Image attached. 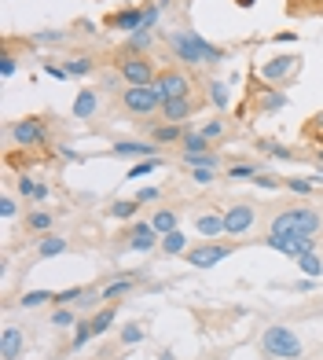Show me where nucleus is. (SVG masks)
<instances>
[{
    "instance_id": "nucleus-1",
    "label": "nucleus",
    "mask_w": 323,
    "mask_h": 360,
    "mask_svg": "<svg viewBox=\"0 0 323 360\" xmlns=\"http://www.w3.org/2000/svg\"><path fill=\"white\" fill-rule=\"evenodd\" d=\"M261 353H265V360H298L301 338L290 331V327L272 324V327H265V335H261Z\"/></svg>"
},
{
    "instance_id": "nucleus-2",
    "label": "nucleus",
    "mask_w": 323,
    "mask_h": 360,
    "mask_svg": "<svg viewBox=\"0 0 323 360\" xmlns=\"http://www.w3.org/2000/svg\"><path fill=\"white\" fill-rule=\"evenodd\" d=\"M122 107L133 114V118H151V114L162 111V96L155 85H125L122 89Z\"/></svg>"
},
{
    "instance_id": "nucleus-3",
    "label": "nucleus",
    "mask_w": 323,
    "mask_h": 360,
    "mask_svg": "<svg viewBox=\"0 0 323 360\" xmlns=\"http://www.w3.org/2000/svg\"><path fill=\"white\" fill-rule=\"evenodd\" d=\"M166 41H169V52H173L180 63L202 67V34H195V30H173Z\"/></svg>"
},
{
    "instance_id": "nucleus-4",
    "label": "nucleus",
    "mask_w": 323,
    "mask_h": 360,
    "mask_svg": "<svg viewBox=\"0 0 323 360\" xmlns=\"http://www.w3.org/2000/svg\"><path fill=\"white\" fill-rule=\"evenodd\" d=\"M8 136H12L19 147H45L48 144V125L41 118H19L12 129H8Z\"/></svg>"
},
{
    "instance_id": "nucleus-5",
    "label": "nucleus",
    "mask_w": 323,
    "mask_h": 360,
    "mask_svg": "<svg viewBox=\"0 0 323 360\" xmlns=\"http://www.w3.org/2000/svg\"><path fill=\"white\" fill-rule=\"evenodd\" d=\"M118 74L125 78V85H155V63H151L147 56H125L122 63H118Z\"/></svg>"
},
{
    "instance_id": "nucleus-6",
    "label": "nucleus",
    "mask_w": 323,
    "mask_h": 360,
    "mask_svg": "<svg viewBox=\"0 0 323 360\" xmlns=\"http://www.w3.org/2000/svg\"><path fill=\"white\" fill-rule=\"evenodd\" d=\"M232 250L228 243H202V247H191L184 258L195 265V269H213V265H221L224 258H232Z\"/></svg>"
},
{
    "instance_id": "nucleus-7",
    "label": "nucleus",
    "mask_w": 323,
    "mask_h": 360,
    "mask_svg": "<svg viewBox=\"0 0 323 360\" xmlns=\"http://www.w3.org/2000/svg\"><path fill=\"white\" fill-rule=\"evenodd\" d=\"M155 89H158L162 103H166V100H184L188 92H191V81L180 70H162L158 78H155Z\"/></svg>"
},
{
    "instance_id": "nucleus-8",
    "label": "nucleus",
    "mask_w": 323,
    "mask_h": 360,
    "mask_svg": "<svg viewBox=\"0 0 323 360\" xmlns=\"http://www.w3.org/2000/svg\"><path fill=\"white\" fill-rule=\"evenodd\" d=\"M254 221H257V210L250 203H239L224 214V232H228V236H243V232L254 228Z\"/></svg>"
},
{
    "instance_id": "nucleus-9",
    "label": "nucleus",
    "mask_w": 323,
    "mask_h": 360,
    "mask_svg": "<svg viewBox=\"0 0 323 360\" xmlns=\"http://www.w3.org/2000/svg\"><path fill=\"white\" fill-rule=\"evenodd\" d=\"M158 243H162V236L155 232L151 221H136L133 232H129V250H136V254H151Z\"/></svg>"
},
{
    "instance_id": "nucleus-10",
    "label": "nucleus",
    "mask_w": 323,
    "mask_h": 360,
    "mask_svg": "<svg viewBox=\"0 0 323 360\" xmlns=\"http://www.w3.org/2000/svg\"><path fill=\"white\" fill-rule=\"evenodd\" d=\"M287 221L294 225L298 232H305V236H316V232H323V214L320 210H309V206H294V210H283Z\"/></svg>"
},
{
    "instance_id": "nucleus-11",
    "label": "nucleus",
    "mask_w": 323,
    "mask_h": 360,
    "mask_svg": "<svg viewBox=\"0 0 323 360\" xmlns=\"http://www.w3.org/2000/svg\"><path fill=\"white\" fill-rule=\"evenodd\" d=\"M111 151H114L118 158H155L158 144H155V140H114Z\"/></svg>"
},
{
    "instance_id": "nucleus-12",
    "label": "nucleus",
    "mask_w": 323,
    "mask_h": 360,
    "mask_svg": "<svg viewBox=\"0 0 323 360\" xmlns=\"http://www.w3.org/2000/svg\"><path fill=\"white\" fill-rule=\"evenodd\" d=\"M298 56H276V59H268V63H261V78H268V81H283V78H290V74L298 70Z\"/></svg>"
},
{
    "instance_id": "nucleus-13",
    "label": "nucleus",
    "mask_w": 323,
    "mask_h": 360,
    "mask_svg": "<svg viewBox=\"0 0 323 360\" xmlns=\"http://www.w3.org/2000/svg\"><path fill=\"white\" fill-rule=\"evenodd\" d=\"M107 26L118 30V34H136V30L144 26V8H125V12L107 19Z\"/></svg>"
},
{
    "instance_id": "nucleus-14",
    "label": "nucleus",
    "mask_w": 323,
    "mask_h": 360,
    "mask_svg": "<svg viewBox=\"0 0 323 360\" xmlns=\"http://www.w3.org/2000/svg\"><path fill=\"white\" fill-rule=\"evenodd\" d=\"M191 111H195V103H191V96H184V100H166L162 103V122H173V125H184L188 118H191Z\"/></svg>"
},
{
    "instance_id": "nucleus-15",
    "label": "nucleus",
    "mask_w": 323,
    "mask_h": 360,
    "mask_svg": "<svg viewBox=\"0 0 323 360\" xmlns=\"http://www.w3.org/2000/svg\"><path fill=\"white\" fill-rule=\"evenodd\" d=\"M23 346H26L23 331L8 324V327H4V335H0V357H4V360H19V357H23Z\"/></svg>"
},
{
    "instance_id": "nucleus-16",
    "label": "nucleus",
    "mask_w": 323,
    "mask_h": 360,
    "mask_svg": "<svg viewBox=\"0 0 323 360\" xmlns=\"http://www.w3.org/2000/svg\"><path fill=\"white\" fill-rule=\"evenodd\" d=\"M96 111H100V92H96V89H81L78 100H74V118L89 122V118H96Z\"/></svg>"
},
{
    "instance_id": "nucleus-17",
    "label": "nucleus",
    "mask_w": 323,
    "mask_h": 360,
    "mask_svg": "<svg viewBox=\"0 0 323 360\" xmlns=\"http://www.w3.org/2000/svg\"><path fill=\"white\" fill-rule=\"evenodd\" d=\"M184 125H173V122H158L155 129H151V140H155L158 147L162 144H184Z\"/></svg>"
},
{
    "instance_id": "nucleus-18",
    "label": "nucleus",
    "mask_w": 323,
    "mask_h": 360,
    "mask_svg": "<svg viewBox=\"0 0 323 360\" xmlns=\"http://www.w3.org/2000/svg\"><path fill=\"white\" fill-rule=\"evenodd\" d=\"M151 48H155V34H151V30H136V34H129V41H125V56H147Z\"/></svg>"
},
{
    "instance_id": "nucleus-19",
    "label": "nucleus",
    "mask_w": 323,
    "mask_h": 360,
    "mask_svg": "<svg viewBox=\"0 0 323 360\" xmlns=\"http://www.w3.org/2000/svg\"><path fill=\"white\" fill-rule=\"evenodd\" d=\"M195 228H199L202 239H217L221 232H224V217H221V214H202V217L195 221Z\"/></svg>"
},
{
    "instance_id": "nucleus-20",
    "label": "nucleus",
    "mask_w": 323,
    "mask_h": 360,
    "mask_svg": "<svg viewBox=\"0 0 323 360\" xmlns=\"http://www.w3.org/2000/svg\"><path fill=\"white\" fill-rule=\"evenodd\" d=\"M180 158H184V166H191V169H199V166L217 169L221 166V158L213 155V151H180Z\"/></svg>"
},
{
    "instance_id": "nucleus-21",
    "label": "nucleus",
    "mask_w": 323,
    "mask_h": 360,
    "mask_svg": "<svg viewBox=\"0 0 323 360\" xmlns=\"http://www.w3.org/2000/svg\"><path fill=\"white\" fill-rule=\"evenodd\" d=\"M67 250H70V243L63 239V236H45V239L37 243L41 258H59V254H67Z\"/></svg>"
},
{
    "instance_id": "nucleus-22",
    "label": "nucleus",
    "mask_w": 323,
    "mask_h": 360,
    "mask_svg": "<svg viewBox=\"0 0 323 360\" xmlns=\"http://www.w3.org/2000/svg\"><path fill=\"white\" fill-rule=\"evenodd\" d=\"M162 250L169 254V258H173V254H188V239H184V232H166V236H162V243H158Z\"/></svg>"
},
{
    "instance_id": "nucleus-23",
    "label": "nucleus",
    "mask_w": 323,
    "mask_h": 360,
    "mask_svg": "<svg viewBox=\"0 0 323 360\" xmlns=\"http://www.w3.org/2000/svg\"><path fill=\"white\" fill-rule=\"evenodd\" d=\"M136 210H140L136 199H118V203L107 210V214H111L114 221H133V217H136Z\"/></svg>"
},
{
    "instance_id": "nucleus-24",
    "label": "nucleus",
    "mask_w": 323,
    "mask_h": 360,
    "mask_svg": "<svg viewBox=\"0 0 323 360\" xmlns=\"http://www.w3.org/2000/svg\"><path fill=\"white\" fill-rule=\"evenodd\" d=\"M283 107H287V92H279V89L261 92V111L265 114H276V111H283Z\"/></svg>"
},
{
    "instance_id": "nucleus-25",
    "label": "nucleus",
    "mask_w": 323,
    "mask_h": 360,
    "mask_svg": "<svg viewBox=\"0 0 323 360\" xmlns=\"http://www.w3.org/2000/svg\"><path fill=\"white\" fill-rule=\"evenodd\" d=\"M52 221H56V214H52V210H34V214H26V228H30V232H48Z\"/></svg>"
},
{
    "instance_id": "nucleus-26",
    "label": "nucleus",
    "mask_w": 323,
    "mask_h": 360,
    "mask_svg": "<svg viewBox=\"0 0 323 360\" xmlns=\"http://www.w3.org/2000/svg\"><path fill=\"white\" fill-rule=\"evenodd\" d=\"M151 225H155L158 236H166V232H177V214H173V210H155Z\"/></svg>"
},
{
    "instance_id": "nucleus-27",
    "label": "nucleus",
    "mask_w": 323,
    "mask_h": 360,
    "mask_svg": "<svg viewBox=\"0 0 323 360\" xmlns=\"http://www.w3.org/2000/svg\"><path fill=\"white\" fill-rule=\"evenodd\" d=\"M133 291V280H118V283H107V287L100 291V302L107 305H114V298H122V294Z\"/></svg>"
},
{
    "instance_id": "nucleus-28",
    "label": "nucleus",
    "mask_w": 323,
    "mask_h": 360,
    "mask_svg": "<svg viewBox=\"0 0 323 360\" xmlns=\"http://www.w3.org/2000/svg\"><path fill=\"white\" fill-rule=\"evenodd\" d=\"M48 302H56V294H52V291H26L23 298H19L23 309H41V305H48Z\"/></svg>"
},
{
    "instance_id": "nucleus-29",
    "label": "nucleus",
    "mask_w": 323,
    "mask_h": 360,
    "mask_svg": "<svg viewBox=\"0 0 323 360\" xmlns=\"http://www.w3.org/2000/svg\"><path fill=\"white\" fill-rule=\"evenodd\" d=\"M67 70H70V78H89V74H96V63L89 56H74L67 59Z\"/></svg>"
},
{
    "instance_id": "nucleus-30",
    "label": "nucleus",
    "mask_w": 323,
    "mask_h": 360,
    "mask_svg": "<svg viewBox=\"0 0 323 360\" xmlns=\"http://www.w3.org/2000/svg\"><path fill=\"white\" fill-rule=\"evenodd\" d=\"M210 103L217 111H224L232 103V96H228V81H210Z\"/></svg>"
},
{
    "instance_id": "nucleus-31",
    "label": "nucleus",
    "mask_w": 323,
    "mask_h": 360,
    "mask_svg": "<svg viewBox=\"0 0 323 360\" xmlns=\"http://www.w3.org/2000/svg\"><path fill=\"white\" fill-rule=\"evenodd\" d=\"M96 338V327H92V320H78V331H74V349H85Z\"/></svg>"
},
{
    "instance_id": "nucleus-32",
    "label": "nucleus",
    "mask_w": 323,
    "mask_h": 360,
    "mask_svg": "<svg viewBox=\"0 0 323 360\" xmlns=\"http://www.w3.org/2000/svg\"><path fill=\"white\" fill-rule=\"evenodd\" d=\"M92 327H96V335H107L114 327V305H103L100 313L92 316Z\"/></svg>"
},
{
    "instance_id": "nucleus-33",
    "label": "nucleus",
    "mask_w": 323,
    "mask_h": 360,
    "mask_svg": "<svg viewBox=\"0 0 323 360\" xmlns=\"http://www.w3.org/2000/svg\"><path fill=\"white\" fill-rule=\"evenodd\" d=\"M180 147H184V151H210V140L202 136V129H188Z\"/></svg>"
},
{
    "instance_id": "nucleus-34",
    "label": "nucleus",
    "mask_w": 323,
    "mask_h": 360,
    "mask_svg": "<svg viewBox=\"0 0 323 360\" xmlns=\"http://www.w3.org/2000/svg\"><path fill=\"white\" fill-rule=\"evenodd\" d=\"M298 269L305 272L309 280H316V276H323V261L316 258V254H305V258H298Z\"/></svg>"
},
{
    "instance_id": "nucleus-35",
    "label": "nucleus",
    "mask_w": 323,
    "mask_h": 360,
    "mask_svg": "<svg viewBox=\"0 0 323 360\" xmlns=\"http://www.w3.org/2000/svg\"><path fill=\"white\" fill-rule=\"evenodd\" d=\"M224 59H228V52L217 48V45H210V41L202 37V63H206V67H213V63H224Z\"/></svg>"
},
{
    "instance_id": "nucleus-36",
    "label": "nucleus",
    "mask_w": 323,
    "mask_h": 360,
    "mask_svg": "<svg viewBox=\"0 0 323 360\" xmlns=\"http://www.w3.org/2000/svg\"><path fill=\"white\" fill-rule=\"evenodd\" d=\"M144 338H147V327L144 324H125L122 327V342L125 346H136V342H144Z\"/></svg>"
},
{
    "instance_id": "nucleus-37",
    "label": "nucleus",
    "mask_w": 323,
    "mask_h": 360,
    "mask_svg": "<svg viewBox=\"0 0 323 360\" xmlns=\"http://www.w3.org/2000/svg\"><path fill=\"white\" fill-rule=\"evenodd\" d=\"M316 184H320V177H294V180H287V188H290L294 195H309Z\"/></svg>"
},
{
    "instance_id": "nucleus-38",
    "label": "nucleus",
    "mask_w": 323,
    "mask_h": 360,
    "mask_svg": "<svg viewBox=\"0 0 323 360\" xmlns=\"http://www.w3.org/2000/svg\"><path fill=\"white\" fill-rule=\"evenodd\" d=\"M158 166H162L158 158H140V162H136L133 169H129V177H133V180H140V177H151Z\"/></svg>"
},
{
    "instance_id": "nucleus-39",
    "label": "nucleus",
    "mask_w": 323,
    "mask_h": 360,
    "mask_svg": "<svg viewBox=\"0 0 323 360\" xmlns=\"http://www.w3.org/2000/svg\"><path fill=\"white\" fill-rule=\"evenodd\" d=\"M257 151H268L272 158H283V162H287V158H294V151H290V147H283V144H272V140H261V144H257Z\"/></svg>"
},
{
    "instance_id": "nucleus-40",
    "label": "nucleus",
    "mask_w": 323,
    "mask_h": 360,
    "mask_svg": "<svg viewBox=\"0 0 323 360\" xmlns=\"http://www.w3.org/2000/svg\"><path fill=\"white\" fill-rule=\"evenodd\" d=\"M89 294H96V291H81V287L59 291V294H56V305H70V302H78V298H89Z\"/></svg>"
},
{
    "instance_id": "nucleus-41",
    "label": "nucleus",
    "mask_w": 323,
    "mask_h": 360,
    "mask_svg": "<svg viewBox=\"0 0 323 360\" xmlns=\"http://www.w3.org/2000/svg\"><path fill=\"white\" fill-rule=\"evenodd\" d=\"M37 45H63L67 41V34H59V30H41V34H34Z\"/></svg>"
},
{
    "instance_id": "nucleus-42",
    "label": "nucleus",
    "mask_w": 323,
    "mask_h": 360,
    "mask_svg": "<svg viewBox=\"0 0 323 360\" xmlns=\"http://www.w3.org/2000/svg\"><path fill=\"white\" fill-rule=\"evenodd\" d=\"M70 324H78V316H74L67 305H59L56 316H52V327H70Z\"/></svg>"
},
{
    "instance_id": "nucleus-43",
    "label": "nucleus",
    "mask_w": 323,
    "mask_h": 360,
    "mask_svg": "<svg viewBox=\"0 0 323 360\" xmlns=\"http://www.w3.org/2000/svg\"><path fill=\"white\" fill-rule=\"evenodd\" d=\"M261 169H257L254 162H239V166H232V180H246V177H257Z\"/></svg>"
},
{
    "instance_id": "nucleus-44",
    "label": "nucleus",
    "mask_w": 323,
    "mask_h": 360,
    "mask_svg": "<svg viewBox=\"0 0 323 360\" xmlns=\"http://www.w3.org/2000/svg\"><path fill=\"white\" fill-rule=\"evenodd\" d=\"M158 15H162V8H158V4H147V8H144V26H140V30H151V34H155Z\"/></svg>"
},
{
    "instance_id": "nucleus-45",
    "label": "nucleus",
    "mask_w": 323,
    "mask_h": 360,
    "mask_svg": "<svg viewBox=\"0 0 323 360\" xmlns=\"http://www.w3.org/2000/svg\"><path fill=\"white\" fill-rule=\"evenodd\" d=\"M37 188L41 184H34V177H19V195L23 199H37Z\"/></svg>"
},
{
    "instance_id": "nucleus-46",
    "label": "nucleus",
    "mask_w": 323,
    "mask_h": 360,
    "mask_svg": "<svg viewBox=\"0 0 323 360\" xmlns=\"http://www.w3.org/2000/svg\"><path fill=\"white\" fill-rule=\"evenodd\" d=\"M221 133H224V118H213V122L202 125V136H206V140H217Z\"/></svg>"
},
{
    "instance_id": "nucleus-47",
    "label": "nucleus",
    "mask_w": 323,
    "mask_h": 360,
    "mask_svg": "<svg viewBox=\"0 0 323 360\" xmlns=\"http://www.w3.org/2000/svg\"><path fill=\"white\" fill-rule=\"evenodd\" d=\"M15 214H19L15 199H12V195H4V199H0V217H4V221H12Z\"/></svg>"
},
{
    "instance_id": "nucleus-48",
    "label": "nucleus",
    "mask_w": 323,
    "mask_h": 360,
    "mask_svg": "<svg viewBox=\"0 0 323 360\" xmlns=\"http://www.w3.org/2000/svg\"><path fill=\"white\" fill-rule=\"evenodd\" d=\"M191 180H195V184H213V169H206V166H199V169H191Z\"/></svg>"
},
{
    "instance_id": "nucleus-49",
    "label": "nucleus",
    "mask_w": 323,
    "mask_h": 360,
    "mask_svg": "<svg viewBox=\"0 0 323 360\" xmlns=\"http://www.w3.org/2000/svg\"><path fill=\"white\" fill-rule=\"evenodd\" d=\"M45 74H48V78H56V81H67L70 78V70L67 67H56V63H45Z\"/></svg>"
},
{
    "instance_id": "nucleus-50",
    "label": "nucleus",
    "mask_w": 323,
    "mask_h": 360,
    "mask_svg": "<svg viewBox=\"0 0 323 360\" xmlns=\"http://www.w3.org/2000/svg\"><path fill=\"white\" fill-rule=\"evenodd\" d=\"M0 74H4V78H12V74H15V56H12V52H4V59H0Z\"/></svg>"
},
{
    "instance_id": "nucleus-51",
    "label": "nucleus",
    "mask_w": 323,
    "mask_h": 360,
    "mask_svg": "<svg viewBox=\"0 0 323 360\" xmlns=\"http://www.w3.org/2000/svg\"><path fill=\"white\" fill-rule=\"evenodd\" d=\"M155 199H158V188H140V192H136V203H140V206H144V203H155Z\"/></svg>"
},
{
    "instance_id": "nucleus-52",
    "label": "nucleus",
    "mask_w": 323,
    "mask_h": 360,
    "mask_svg": "<svg viewBox=\"0 0 323 360\" xmlns=\"http://www.w3.org/2000/svg\"><path fill=\"white\" fill-rule=\"evenodd\" d=\"M254 184H257V188H268V192H272V188H279V180H276V177H268V173H257V177H254Z\"/></svg>"
},
{
    "instance_id": "nucleus-53",
    "label": "nucleus",
    "mask_w": 323,
    "mask_h": 360,
    "mask_svg": "<svg viewBox=\"0 0 323 360\" xmlns=\"http://www.w3.org/2000/svg\"><path fill=\"white\" fill-rule=\"evenodd\" d=\"M312 129H320V133H323V111L316 114V118H312Z\"/></svg>"
},
{
    "instance_id": "nucleus-54",
    "label": "nucleus",
    "mask_w": 323,
    "mask_h": 360,
    "mask_svg": "<svg viewBox=\"0 0 323 360\" xmlns=\"http://www.w3.org/2000/svg\"><path fill=\"white\" fill-rule=\"evenodd\" d=\"M155 4L162 8V12H166V8H169V4H173V0H155Z\"/></svg>"
},
{
    "instance_id": "nucleus-55",
    "label": "nucleus",
    "mask_w": 323,
    "mask_h": 360,
    "mask_svg": "<svg viewBox=\"0 0 323 360\" xmlns=\"http://www.w3.org/2000/svg\"><path fill=\"white\" fill-rule=\"evenodd\" d=\"M235 4H239V8H254V0H235Z\"/></svg>"
},
{
    "instance_id": "nucleus-56",
    "label": "nucleus",
    "mask_w": 323,
    "mask_h": 360,
    "mask_svg": "<svg viewBox=\"0 0 323 360\" xmlns=\"http://www.w3.org/2000/svg\"><path fill=\"white\" fill-rule=\"evenodd\" d=\"M316 158H320V162H323V147H320V155H316Z\"/></svg>"
},
{
    "instance_id": "nucleus-57",
    "label": "nucleus",
    "mask_w": 323,
    "mask_h": 360,
    "mask_svg": "<svg viewBox=\"0 0 323 360\" xmlns=\"http://www.w3.org/2000/svg\"><path fill=\"white\" fill-rule=\"evenodd\" d=\"M298 360H309V357H298Z\"/></svg>"
}]
</instances>
